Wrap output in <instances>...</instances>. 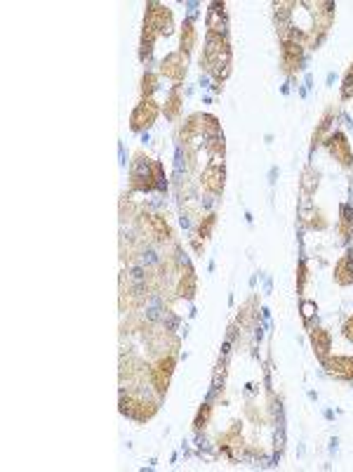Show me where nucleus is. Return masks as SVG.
<instances>
[{"instance_id":"f257e3e1","label":"nucleus","mask_w":353,"mask_h":472,"mask_svg":"<svg viewBox=\"0 0 353 472\" xmlns=\"http://www.w3.org/2000/svg\"><path fill=\"white\" fill-rule=\"evenodd\" d=\"M200 71L210 73L219 88L231 73V45L226 36L207 34V45L200 55Z\"/></svg>"},{"instance_id":"f03ea898","label":"nucleus","mask_w":353,"mask_h":472,"mask_svg":"<svg viewBox=\"0 0 353 472\" xmlns=\"http://www.w3.org/2000/svg\"><path fill=\"white\" fill-rule=\"evenodd\" d=\"M130 189L132 192H163L165 189V171L163 163L144 156L142 151L135 153L130 163Z\"/></svg>"},{"instance_id":"7ed1b4c3","label":"nucleus","mask_w":353,"mask_h":472,"mask_svg":"<svg viewBox=\"0 0 353 472\" xmlns=\"http://www.w3.org/2000/svg\"><path fill=\"white\" fill-rule=\"evenodd\" d=\"M120 413L137 423H146L158 413V401L146 399L137 390H127L120 395Z\"/></svg>"},{"instance_id":"20e7f679","label":"nucleus","mask_w":353,"mask_h":472,"mask_svg":"<svg viewBox=\"0 0 353 472\" xmlns=\"http://www.w3.org/2000/svg\"><path fill=\"white\" fill-rule=\"evenodd\" d=\"M174 366H176V354H163V357H156V362L148 364V385L153 387L158 399H163L168 395Z\"/></svg>"},{"instance_id":"39448f33","label":"nucleus","mask_w":353,"mask_h":472,"mask_svg":"<svg viewBox=\"0 0 353 472\" xmlns=\"http://www.w3.org/2000/svg\"><path fill=\"white\" fill-rule=\"evenodd\" d=\"M135 225H137L139 234L153 243H168V241H172V236H174L172 227L168 225V220H165L163 215L137 213Z\"/></svg>"},{"instance_id":"423d86ee","label":"nucleus","mask_w":353,"mask_h":472,"mask_svg":"<svg viewBox=\"0 0 353 472\" xmlns=\"http://www.w3.org/2000/svg\"><path fill=\"white\" fill-rule=\"evenodd\" d=\"M148 380V364L139 357H127L120 359V383L125 390H139L142 385H146Z\"/></svg>"},{"instance_id":"0eeeda50","label":"nucleus","mask_w":353,"mask_h":472,"mask_svg":"<svg viewBox=\"0 0 353 472\" xmlns=\"http://www.w3.org/2000/svg\"><path fill=\"white\" fill-rule=\"evenodd\" d=\"M144 26H148L151 31H156L160 36H170L174 29V14L168 5L163 3H148L146 14H144Z\"/></svg>"},{"instance_id":"6e6552de","label":"nucleus","mask_w":353,"mask_h":472,"mask_svg":"<svg viewBox=\"0 0 353 472\" xmlns=\"http://www.w3.org/2000/svg\"><path fill=\"white\" fill-rule=\"evenodd\" d=\"M304 50L306 47L297 43V40H287V43L280 45V69L285 76H299V71L304 66Z\"/></svg>"},{"instance_id":"1a4fd4ad","label":"nucleus","mask_w":353,"mask_h":472,"mask_svg":"<svg viewBox=\"0 0 353 472\" xmlns=\"http://www.w3.org/2000/svg\"><path fill=\"white\" fill-rule=\"evenodd\" d=\"M325 147H328L330 156H332L341 168H353V149H351V142H349V137H346V132H341V130L330 132V137L325 140Z\"/></svg>"},{"instance_id":"9d476101","label":"nucleus","mask_w":353,"mask_h":472,"mask_svg":"<svg viewBox=\"0 0 353 472\" xmlns=\"http://www.w3.org/2000/svg\"><path fill=\"white\" fill-rule=\"evenodd\" d=\"M186 71H189V55H184L179 50L165 55L163 62H160V76H165L168 81L176 83V86L186 78Z\"/></svg>"},{"instance_id":"9b49d317","label":"nucleus","mask_w":353,"mask_h":472,"mask_svg":"<svg viewBox=\"0 0 353 472\" xmlns=\"http://www.w3.org/2000/svg\"><path fill=\"white\" fill-rule=\"evenodd\" d=\"M158 116H160L158 102H153V99H142V102L135 107V111H132V116H130V128L135 132L148 130L153 123H156Z\"/></svg>"},{"instance_id":"f8f14e48","label":"nucleus","mask_w":353,"mask_h":472,"mask_svg":"<svg viewBox=\"0 0 353 472\" xmlns=\"http://www.w3.org/2000/svg\"><path fill=\"white\" fill-rule=\"evenodd\" d=\"M224 184H226V168H224V163H219V161L207 163L205 171H202V175H200L202 192L210 194V196H222Z\"/></svg>"},{"instance_id":"ddd939ff","label":"nucleus","mask_w":353,"mask_h":472,"mask_svg":"<svg viewBox=\"0 0 353 472\" xmlns=\"http://www.w3.org/2000/svg\"><path fill=\"white\" fill-rule=\"evenodd\" d=\"M325 373L335 380H344V383H351L353 380V357H346V354H335V357H328L323 362Z\"/></svg>"},{"instance_id":"4468645a","label":"nucleus","mask_w":353,"mask_h":472,"mask_svg":"<svg viewBox=\"0 0 353 472\" xmlns=\"http://www.w3.org/2000/svg\"><path fill=\"white\" fill-rule=\"evenodd\" d=\"M176 274H179V277H176V286H174L176 298L191 300L196 295V286H198L194 267H191L189 262H181V267H179V272H176Z\"/></svg>"},{"instance_id":"2eb2a0df","label":"nucleus","mask_w":353,"mask_h":472,"mask_svg":"<svg viewBox=\"0 0 353 472\" xmlns=\"http://www.w3.org/2000/svg\"><path fill=\"white\" fill-rule=\"evenodd\" d=\"M217 444H219V451H224L228 458H235L238 454H243L245 442H243V434H240V423H233L226 432L219 434Z\"/></svg>"},{"instance_id":"dca6fc26","label":"nucleus","mask_w":353,"mask_h":472,"mask_svg":"<svg viewBox=\"0 0 353 472\" xmlns=\"http://www.w3.org/2000/svg\"><path fill=\"white\" fill-rule=\"evenodd\" d=\"M311 347H313L315 357H318L320 362H325V359L330 357V349H332V333L323 326L311 328Z\"/></svg>"},{"instance_id":"f3484780","label":"nucleus","mask_w":353,"mask_h":472,"mask_svg":"<svg viewBox=\"0 0 353 472\" xmlns=\"http://www.w3.org/2000/svg\"><path fill=\"white\" fill-rule=\"evenodd\" d=\"M335 119H337V109L335 107L325 109V114L320 116L318 125H315V130H313V135H311V149H315V147H320V145H325V140L330 137V128H332Z\"/></svg>"},{"instance_id":"a211bd4d","label":"nucleus","mask_w":353,"mask_h":472,"mask_svg":"<svg viewBox=\"0 0 353 472\" xmlns=\"http://www.w3.org/2000/svg\"><path fill=\"white\" fill-rule=\"evenodd\" d=\"M335 284L353 286V251H346L335 264Z\"/></svg>"},{"instance_id":"6ab92c4d","label":"nucleus","mask_w":353,"mask_h":472,"mask_svg":"<svg viewBox=\"0 0 353 472\" xmlns=\"http://www.w3.org/2000/svg\"><path fill=\"white\" fill-rule=\"evenodd\" d=\"M142 253H144V243L139 241L137 236H127V238H122V241H120V260H122V264L139 262Z\"/></svg>"},{"instance_id":"aec40b11","label":"nucleus","mask_w":353,"mask_h":472,"mask_svg":"<svg viewBox=\"0 0 353 472\" xmlns=\"http://www.w3.org/2000/svg\"><path fill=\"white\" fill-rule=\"evenodd\" d=\"M181 107H184V92H181V86H174L170 90L168 97H165V107H163L165 119L176 121L181 116Z\"/></svg>"},{"instance_id":"412c9836","label":"nucleus","mask_w":353,"mask_h":472,"mask_svg":"<svg viewBox=\"0 0 353 472\" xmlns=\"http://www.w3.org/2000/svg\"><path fill=\"white\" fill-rule=\"evenodd\" d=\"M207 34L226 36V12H224V5H212V10L207 12Z\"/></svg>"},{"instance_id":"4be33fe9","label":"nucleus","mask_w":353,"mask_h":472,"mask_svg":"<svg viewBox=\"0 0 353 472\" xmlns=\"http://www.w3.org/2000/svg\"><path fill=\"white\" fill-rule=\"evenodd\" d=\"M196 43H198V29H196L194 19H186L179 31V52L189 55V52H194Z\"/></svg>"},{"instance_id":"5701e85b","label":"nucleus","mask_w":353,"mask_h":472,"mask_svg":"<svg viewBox=\"0 0 353 472\" xmlns=\"http://www.w3.org/2000/svg\"><path fill=\"white\" fill-rule=\"evenodd\" d=\"M196 121H198V132H200V137H205V140L222 135V123H219L217 116H212V114H196Z\"/></svg>"},{"instance_id":"b1692460","label":"nucleus","mask_w":353,"mask_h":472,"mask_svg":"<svg viewBox=\"0 0 353 472\" xmlns=\"http://www.w3.org/2000/svg\"><path fill=\"white\" fill-rule=\"evenodd\" d=\"M196 137H200V132H198V121H196V114H194V116H189V119H186L184 123L179 125L176 140H179V145L184 147V149H189V147L194 145Z\"/></svg>"},{"instance_id":"393cba45","label":"nucleus","mask_w":353,"mask_h":472,"mask_svg":"<svg viewBox=\"0 0 353 472\" xmlns=\"http://www.w3.org/2000/svg\"><path fill=\"white\" fill-rule=\"evenodd\" d=\"M337 232H339L341 241H349V238L353 236V206L341 203L339 222H337Z\"/></svg>"},{"instance_id":"a878e982","label":"nucleus","mask_w":353,"mask_h":472,"mask_svg":"<svg viewBox=\"0 0 353 472\" xmlns=\"http://www.w3.org/2000/svg\"><path fill=\"white\" fill-rule=\"evenodd\" d=\"M156 40H158L156 31H151L148 26H142V38H139V60H142V62L151 60L153 47H156Z\"/></svg>"},{"instance_id":"bb28decb","label":"nucleus","mask_w":353,"mask_h":472,"mask_svg":"<svg viewBox=\"0 0 353 472\" xmlns=\"http://www.w3.org/2000/svg\"><path fill=\"white\" fill-rule=\"evenodd\" d=\"M257 312H259V307H257V298H250L238 312V326L240 328H252L254 323L259 321V314H257Z\"/></svg>"},{"instance_id":"cd10ccee","label":"nucleus","mask_w":353,"mask_h":472,"mask_svg":"<svg viewBox=\"0 0 353 472\" xmlns=\"http://www.w3.org/2000/svg\"><path fill=\"white\" fill-rule=\"evenodd\" d=\"M318 184H320V175L315 168H304L302 171V179H299V187H302V194L306 196V199H311V196L318 192Z\"/></svg>"},{"instance_id":"c85d7f7f","label":"nucleus","mask_w":353,"mask_h":472,"mask_svg":"<svg viewBox=\"0 0 353 472\" xmlns=\"http://www.w3.org/2000/svg\"><path fill=\"white\" fill-rule=\"evenodd\" d=\"M304 225H306L309 229L325 232L330 227V220H328V215H325L320 208H309L306 213H304Z\"/></svg>"},{"instance_id":"c756f323","label":"nucleus","mask_w":353,"mask_h":472,"mask_svg":"<svg viewBox=\"0 0 353 472\" xmlns=\"http://www.w3.org/2000/svg\"><path fill=\"white\" fill-rule=\"evenodd\" d=\"M205 151L212 156V161L224 163V156H226V142H224V135H217V137L205 140Z\"/></svg>"},{"instance_id":"7c9ffc66","label":"nucleus","mask_w":353,"mask_h":472,"mask_svg":"<svg viewBox=\"0 0 353 472\" xmlns=\"http://www.w3.org/2000/svg\"><path fill=\"white\" fill-rule=\"evenodd\" d=\"M215 225H217V215L215 213L205 215L200 222H198V229H196L194 236H198L200 241H207V238L212 236V232H215Z\"/></svg>"},{"instance_id":"2f4dec72","label":"nucleus","mask_w":353,"mask_h":472,"mask_svg":"<svg viewBox=\"0 0 353 472\" xmlns=\"http://www.w3.org/2000/svg\"><path fill=\"white\" fill-rule=\"evenodd\" d=\"M158 90V73L146 71L142 76V86H139V92H142V99H151V95Z\"/></svg>"},{"instance_id":"473e14b6","label":"nucleus","mask_w":353,"mask_h":472,"mask_svg":"<svg viewBox=\"0 0 353 472\" xmlns=\"http://www.w3.org/2000/svg\"><path fill=\"white\" fill-rule=\"evenodd\" d=\"M210 418H212V404H202L198 408L196 418H194V430L196 432H202L207 425H210Z\"/></svg>"},{"instance_id":"72a5a7b5","label":"nucleus","mask_w":353,"mask_h":472,"mask_svg":"<svg viewBox=\"0 0 353 472\" xmlns=\"http://www.w3.org/2000/svg\"><path fill=\"white\" fill-rule=\"evenodd\" d=\"M137 217V206L132 203L130 196H122L120 199V220L122 222H135Z\"/></svg>"},{"instance_id":"f704fd0d","label":"nucleus","mask_w":353,"mask_h":472,"mask_svg":"<svg viewBox=\"0 0 353 472\" xmlns=\"http://www.w3.org/2000/svg\"><path fill=\"white\" fill-rule=\"evenodd\" d=\"M341 99H344V102L353 99V64L346 69L344 81H341Z\"/></svg>"},{"instance_id":"c9c22d12","label":"nucleus","mask_w":353,"mask_h":472,"mask_svg":"<svg viewBox=\"0 0 353 472\" xmlns=\"http://www.w3.org/2000/svg\"><path fill=\"white\" fill-rule=\"evenodd\" d=\"M306 284H309V267H306V262H299V267H297V293L299 295L306 290Z\"/></svg>"},{"instance_id":"e433bc0d","label":"nucleus","mask_w":353,"mask_h":472,"mask_svg":"<svg viewBox=\"0 0 353 472\" xmlns=\"http://www.w3.org/2000/svg\"><path fill=\"white\" fill-rule=\"evenodd\" d=\"M341 331H344V338H346V340L353 343V314L344 321V328H341Z\"/></svg>"},{"instance_id":"4c0bfd02","label":"nucleus","mask_w":353,"mask_h":472,"mask_svg":"<svg viewBox=\"0 0 353 472\" xmlns=\"http://www.w3.org/2000/svg\"><path fill=\"white\" fill-rule=\"evenodd\" d=\"M313 310H315L313 302H304V305H302V314H304V319H309V316L313 314Z\"/></svg>"}]
</instances>
